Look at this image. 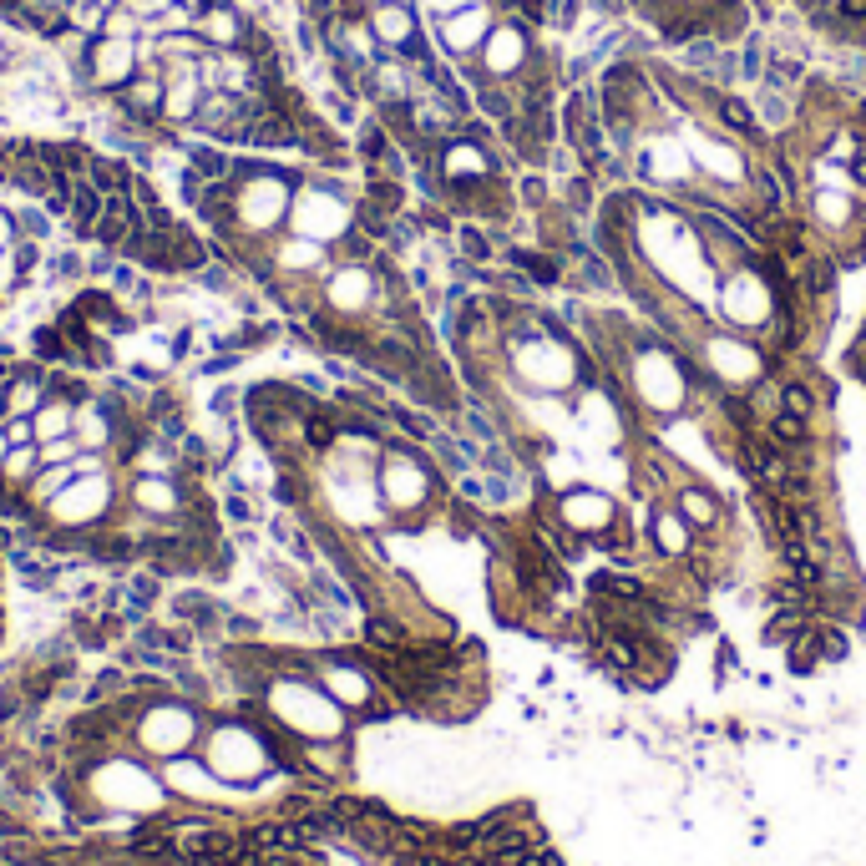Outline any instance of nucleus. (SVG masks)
<instances>
[{
    "label": "nucleus",
    "mask_w": 866,
    "mask_h": 866,
    "mask_svg": "<svg viewBox=\"0 0 866 866\" xmlns=\"http://www.w3.org/2000/svg\"><path fill=\"white\" fill-rule=\"evenodd\" d=\"M507 360H512V375L527 385V390H547V396H568V390L583 385V350L568 340V335H553L537 325V335H517L507 330Z\"/></svg>",
    "instance_id": "nucleus-1"
},
{
    "label": "nucleus",
    "mask_w": 866,
    "mask_h": 866,
    "mask_svg": "<svg viewBox=\"0 0 866 866\" xmlns=\"http://www.w3.org/2000/svg\"><path fill=\"white\" fill-rule=\"evenodd\" d=\"M142 269H152V274H188V269H203V259H208V249L193 239V233L173 218L168 228H147L142 239L127 249Z\"/></svg>",
    "instance_id": "nucleus-2"
},
{
    "label": "nucleus",
    "mask_w": 866,
    "mask_h": 866,
    "mask_svg": "<svg viewBox=\"0 0 866 866\" xmlns=\"http://www.w3.org/2000/svg\"><path fill=\"white\" fill-rule=\"evenodd\" d=\"M720 304H725V314H730V325H740V330H765L770 314H775V289L765 284V274H760L755 264H740V269L725 274Z\"/></svg>",
    "instance_id": "nucleus-3"
},
{
    "label": "nucleus",
    "mask_w": 866,
    "mask_h": 866,
    "mask_svg": "<svg viewBox=\"0 0 866 866\" xmlns=\"http://www.w3.org/2000/svg\"><path fill=\"white\" fill-rule=\"evenodd\" d=\"M704 365H710V375H720V385H735V390H750L755 380L770 375L765 350L745 335H710L704 340Z\"/></svg>",
    "instance_id": "nucleus-4"
},
{
    "label": "nucleus",
    "mask_w": 866,
    "mask_h": 866,
    "mask_svg": "<svg viewBox=\"0 0 866 866\" xmlns=\"http://www.w3.org/2000/svg\"><path fill=\"white\" fill-rule=\"evenodd\" d=\"M370 31L380 41V51L390 56H406V61H426L431 46L421 36V16L411 0H380V6H370Z\"/></svg>",
    "instance_id": "nucleus-5"
},
{
    "label": "nucleus",
    "mask_w": 866,
    "mask_h": 866,
    "mask_svg": "<svg viewBox=\"0 0 866 866\" xmlns=\"http://www.w3.org/2000/svg\"><path fill=\"white\" fill-rule=\"evenodd\" d=\"M492 26H497V11H492V0H482V6H461V11L436 16V41L461 66V61H477V51L492 36Z\"/></svg>",
    "instance_id": "nucleus-6"
},
{
    "label": "nucleus",
    "mask_w": 866,
    "mask_h": 866,
    "mask_svg": "<svg viewBox=\"0 0 866 866\" xmlns=\"http://www.w3.org/2000/svg\"><path fill=\"white\" fill-rule=\"evenodd\" d=\"M76 76L87 87H127L137 76V56L117 36H87V46L76 51Z\"/></svg>",
    "instance_id": "nucleus-7"
},
{
    "label": "nucleus",
    "mask_w": 866,
    "mask_h": 866,
    "mask_svg": "<svg viewBox=\"0 0 866 866\" xmlns=\"http://www.w3.org/2000/svg\"><path fill=\"white\" fill-rule=\"evenodd\" d=\"M431 482H436V471L421 451H390L385 466H380V492L390 507H421L431 497Z\"/></svg>",
    "instance_id": "nucleus-8"
},
{
    "label": "nucleus",
    "mask_w": 866,
    "mask_h": 866,
    "mask_svg": "<svg viewBox=\"0 0 866 866\" xmlns=\"http://www.w3.org/2000/svg\"><path fill=\"white\" fill-rule=\"evenodd\" d=\"M553 512H558V517H563V522H568L578 537H588V542H593L603 527H613V522L623 517V512H618V502H613L603 487H583V482H578V487H568V492H558V497H553Z\"/></svg>",
    "instance_id": "nucleus-9"
},
{
    "label": "nucleus",
    "mask_w": 866,
    "mask_h": 866,
    "mask_svg": "<svg viewBox=\"0 0 866 866\" xmlns=\"http://www.w3.org/2000/svg\"><path fill=\"white\" fill-rule=\"evenodd\" d=\"M147 233V213H142V203L132 198V193H112L107 203H102V218H97V233L92 239H102L107 249H117V254H127L137 239Z\"/></svg>",
    "instance_id": "nucleus-10"
},
{
    "label": "nucleus",
    "mask_w": 866,
    "mask_h": 866,
    "mask_svg": "<svg viewBox=\"0 0 866 866\" xmlns=\"http://www.w3.org/2000/svg\"><path fill=\"white\" fill-rule=\"evenodd\" d=\"M861 218H866V213H861L856 193L811 188V228H816V233H826V239H851Z\"/></svg>",
    "instance_id": "nucleus-11"
},
{
    "label": "nucleus",
    "mask_w": 866,
    "mask_h": 866,
    "mask_svg": "<svg viewBox=\"0 0 866 866\" xmlns=\"http://www.w3.org/2000/svg\"><path fill=\"white\" fill-rule=\"evenodd\" d=\"M694 527L674 512V507H654L649 512V553L659 558V563H684L689 553H694Z\"/></svg>",
    "instance_id": "nucleus-12"
},
{
    "label": "nucleus",
    "mask_w": 866,
    "mask_h": 866,
    "mask_svg": "<svg viewBox=\"0 0 866 866\" xmlns=\"http://www.w3.org/2000/svg\"><path fill=\"white\" fill-rule=\"evenodd\" d=\"M669 507H674V512H679V517L694 527V532H720V527H725V502H720L710 487L689 482V477H684V482L669 492Z\"/></svg>",
    "instance_id": "nucleus-13"
},
{
    "label": "nucleus",
    "mask_w": 866,
    "mask_h": 866,
    "mask_svg": "<svg viewBox=\"0 0 866 866\" xmlns=\"http://www.w3.org/2000/svg\"><path fill=\"white\" fill-rule=\"evenodd\" d=\"M244 16L228 6V0H208L203 11H193V31H198V41L203 46H213V51H233L239 46V36H244Z\"/></svg>",
    "instance_id": "nucleus-14"
},
{
    "label": "nucleus",
    "mask_w": 866,
    "mask_h": 866,
    "mask_svg": "<svg viewBox=\"0 0 866 866\" xmlns=\"http://www.w3.org/2000/svg\"><path fill=\"white\" fill-rule=\"evenodd\" d=\"M163 97H168L163 76H132L127 87H117V107L142 127H152L157 117H163Z\"/></svg>",
    "instance_id": "nucleus-15"
},
{
    "label": "nucleus",
    "mask_w": 866,
    "mask_h": 866,
    "mask_svg": "<svg viewBox=\"0 0 866 866\" xmlns=\"http://www.w3.org/2000/svg\"><path fill=\"white\" fill-rule=\"evenodd\" d=\"M370 294H375V274L365 264H340L335 269V279H330V304L335 309H360V304H370Z\"/></svg>",
    "instance_id": "nucleus-16"
},
{
    "label": "nucleus",
    "mask_w": 866,
    "mask_h": 866,
    "mask_svg": "<svg viewBox=\"0 0 866 866\" xmlns=\"http://www.w3.org/2000/svg\"><path fill=\"white\" fill-rule=\"evenodd\" d=\"M102 203H107V198H102L87 178H76V183H71V213H66V218H71V228H76V239H92V233H97Z\"/></svg>",
    "instance_id": "nucleus-17"
},
{
    "label": "nucleus",
    "mask_w": 866,
    "mask_h": 866,
    "mask_svg": "<svg viewBox=\"0 0 866 866\" xmlns=\"http://www.w3.org/2000/svg\"><path fill=\"white\" fill-rule=\"evenodd\" d=\"M360 203L375 208V213H385V218H401V208H406V188H401V178H390V173H365V193H360Z\"/></svg>",
    "instance_id": "nucleus-18"
},
{
    "label": "nucleus",
    "mask_w": 866,
    "mask_h": 866,
    "mask_svg": "<svg viewBox=\"0 0 866 866\" xmlns=\"http://www.w3.org/2000/svg\"><path fill=\"white\" fill-rule=\"evenodd\" d=\"M507 264L517 274H527L532 284H558L563 279V259L553 249H507Z\"/></svg>",
    "instance_id": "nucleus-19"
},
{
    "label": "nucleus",
    "mask_w": 866,
    "mask_h": 866,
    "mask_svg": "<svg viewBox=\"0 0 866 866\" xmlns=\"http://www.w3.org/2000/svg\"><path fill=\"white\" fill-rule=\"evenodd\" d=\"M87 183L102 193V198H112V193H132V183H137V173L122 163V157H92V168H87Z\"/></svg>",
    "instance_id": "nucleus-20"
},
{
    "label": "nucleus",
    "mask_w": 866,
    "mask_h": 866,
    "mask_svg": "<svg viewBox=\"0 0 866 866\" xmlns=\"http://www.w3.org/2000/svg\"><path fill=\"white\" fill-rule=\"evenodd\" d=\"M188 173L198 183H218V178L233 173V157L223 147H188Z\"/></svg>",
    "instance_id": "nucleus-21"
},
{
    "label": "nucleus",
    "mask_w": 866,
    "mask_h": 866,
    "mask_svg": "<svg viewBox=\"0 0 866 866\" xmlns=\"http://www.w3.org/2000/svg\"><path fill=\"white\" fill-rule=\"evenodd\" d=\"M806 421L801 416H785V411H775V416H765V441L770 446H780V451H801L806 446Z\"/></svg>",
    "instance_id": "nucleus-22"
},
{
    "label": "nucleus",
    "mask_w": 866,
    "mask_h": 866,
    "mask_svg": "<svg viewBox=\"0 0 866 866\" xmlns=\"http://www.w3.org/2000/svg\"><path fill=\"white\" fill-rule=\"evenodd\" d=\"M365 644L380 649V654H396V649L406 644V628H401L396 618H385V613H370V618H365Z\"/></svg>",
    "instance_id": "nucleus-23"
},
{
    "label": "nucleus",
    "mask_w": 866,
    "mask_h": 866,
    "mask_svg": "<svg viewBox=\"0 0 866 866\" xmlns=\"http://www.w3.org/2000/svg\"><path fill=\"white\" fill-rule=\"evenodd\" d=\"M87 553L92 558H102V563H127L132 553H137V542H127V537H117V532H87Z\"/></svg>",
    "instance_id": "nucleus-24"
},
{
    "label": "nucleus",
    "mask_w": 866,
    "mask_h": 866,
    "mask_svg": "<svg viewBox=\"0 0 866 866\" xmlns=\"http://www.w3.org/2000/svg\"><path fill=\"white\" fill-rule=\"evenodd\" d=\"M456 249H461L466 264H487V259H492V233L477 228V223H461V228H456Z\"/></svg>",
    "instance_id": "nucleus-25"
},
{
    "label": "nucleus",
    "mask_w": 866,
    "mask_h": 866,
    "mask_svg": "<svg viewBox=\"0 0 866 866\" xmlns=\"http://www.w3.org/2000/svg\"><path fill=\"white\" fill-rule=\"evenodd\" d=\"M780 411H785V416L811 421V416H816V390L801 385V380H780Z\"/></svg>",
    "instance_id": "nucleus-26"
},
{
    "label": "nucleus",
    "mask_w": 866,
    "mask_h": 866,
    "mask_svg": "<svg viewBox=\"0 0 866 866\" xmlns=\"http://www.w3.org/2000/svg\"><path fill=\"white\" fill-rule=\"evenodd\" d=\"M76 426H82V431H76V446H102L112 436V411L107 406H92L87 416H76Z\"/></svg>",
    "instance_id": "nucleus-27"
},
{
    "label": "nucleus",
    "mask_w": 866,
    "mask_h": 866,
    "mask_svg": "<svg viewBox=\"0 0 866 866\" xmlns=\"http://www.w3.org/2000/svg\"><path fill=\"white\" fill-rule=\"evenodd\" d=\"M71 406L66 401H51V406H41V421H36V436L41 441H61V436H71Z\"/></svg>",
    "instance_id": "nucleus-28"
},
{
    "label": "nucleus",
    "mask_w": 866,
    "mask_h": 866,
    "mask_svg": "<svg viewBox=\"0 0 866 866\" xmlns=\"http://www.w3.org/2000/svg\"><path fill=\"white\" fill-rule=\"evenodd\" d=\"M137 502H142L147 512H173V507H178V492H173V482L142 477V482H137Z\"/></svg>",
    "instance_id": "nucleus-29"
},
{
    "label": "nucleus",
    "mask_w": 866,
    "mask_h": 866,
    "mask_svg": "<svg viewBox=\"0 0 866 866\" xmlns=\"http://www.w3.org/2000/svg\"><path fill=\"white\" fill-rule=\"evenodd\" d=\"M178 613H183L188 623H198V628H213V618H218V613H213V598H203V593H183V598H178Z\"/></svg>",
    "instance_id": "nucleus-30"
},
{
    "label": "nucleus",
    "mask_w": 866,
    "mask_h": 866,
    "mask_svg": "<svg viewBox=\"0 0 866 866\" xmlns=\"http://www.w3.org/2000/svg\"><path fill=\"white\" fill-rule=\"evenodd\" d=\"M31 350H36L41 360H66V355H71V345H66V335H61V330H36Z\"/></svg>",
    "instance_id": "nucleus-31"
},
{
    "label": "nucleus",
    "mask_w": 866,
    "mask_h": 866,
    "mask_svg": "<svg viewBox=\"0 0 866 866\" xmlns=\"http://www.w3.org/2000/svg\"><path fill=\"white\" fill-rule=\"evenodd\" d=\"M284 264H289V269H309V264H320V244H314V239H294V244L284 249Z\"/></svg>",
    "instance_id": "nucleus-32"
},
{
    "label": "nucleus",
    "mask_w": 866,
    "mask_h": 866,
    "mask_svg": "<svg viewBox=\"0 0 866 866\" xmlns=\"http://www.w3.org/2000/svg\"><path fill=\"white\" fill-rule=\"evenodd\" d=\"M0 436H6V446H31L36 441V421L31 416H6V431H0Z\"/></svg>",
    "instance_id": "nucleus-33"
},
{
    "label": "nucleus",
    "mask_w": 866,
    "mask_h": 866,
    "mask_svg": "<svg viewBox=\"0 0 866 866\" xmlns=\"http://www.w3.org/2000/svg\"><path fill=\"white\" fill-rule=\"evenodd\" d=\"M517 188H522V203L542 213V203H547V178H537V173H527V178H522Z\"/></svg>",
    "instance_id": "nucleus-34"
},
{
    "label": "nucleus",
    "mask_w": 866,
    "mask_h": 866,
    "mask_svg": "<svg viewBox=\"0 0 866 866\" xmlns=\"http://www.w3.org/2000/svg\"><path fill=\"white\" fill-rule=\"evenodd\" d=\"M299 492H304V482L294 477V471H279V482H274V502L294 507V502H299Z\"/></svg>",
    "instance_id": "nucleus-35"
},
{
    "label": "nucleus",
    "mask_w": 866,
    "mask_h": 866,
    "mask_svg": "<svg viewBox=\"0 0 866 866\" xmlns=\"http://www.w3.org/2000/svg\"><path fill=\"white\" fill-rule=\"evenodd\" d=\"M46 466H66V461H76V446H71V436H61V441H46V456H41Z\"/></svg>",
    "instance_id": "nucleus-36"
},
{
    "label": "nucleus",
    "mask_w": 866,
    "mask_h": 866,
    "mask_svg": "<svg viewBox=\"0 0 866 866\" xmlns=\"http://www.w3.org/2000/svg\"><path fill=\"white\" fill-rule=\"evenodd\" d=\"M223 512H228L233 522H249V517H254V512H249V502H244V492H233V497L223 502Z\"/></svg>",
    "instance_id": "nucleus-37"
},
{
    "label": "nucleus",
    "mask_w": 866,
    "mask_h": 866,
    "mask_svg": "<svg viewBox=\"0 0 866 866\" xmlns=\"http://www.w3.org/2000/svg\"><path fill=\"white\" fill-rule=\"evenodd\" d=\"M112 689H122V674H117V669H107V674L97 679V689H92V699H102V694H112Z\"/></svg>",
    "instance_id": "nucleus-38"
},
{
    "label": "nucleus",
    "mask_w": 866,
    "mask_h": 866,
    "mask_svg": "<svg viewBox=\"0 0 866 866\" xmlns=\"http://www.w3.org/2000/svg\"><path fill=\"white\" fill-rule=\"evenodd\" d=\"M21 233H31V239H41V233H46V218H41V213H21Z\"/></svg>",
    "instance_id": "nucleus-39"
},
{
    "label": "nucleus",
    "mask_w": 866,
    "mask_h": 866,
    "mask_svg": "<svg viewBox=\"0 0 866 866\" xmlns=\"http://www.w3.org/2000/svg\"><path fill=\"white\" fill-rule=\"evenodd\" d=\"M0 836H6V841H16V836H26V826H21L16 816H6V811H0Z\"/></svg>",
    "instance_id": "nucleus-40"
},
{
    "label": "nucleus",
    "mask_w": 866,
    "mask_h": 866,
    "mask_svg": "<svg viewBox=\"0 0 866 866\" xmlns=\"http://www.w3.org/2000/svg\"><path fill=\"white\" fill-rule=\"evenodd\" d=\"M461 6H482V0H431V11L446 16V11H461Z\"/></svg>",
    "instance_id": "nucleus-41"
},
{
    "label": "nucleus",
    "mask_w": 866,
    "mask_h": 866,
    "mask_svg": "<svg viewBox=\"0 0 866 866\" xmlns=\"http://www.w3.org/2000/svg\"><path fill=\"white\" fill-rule=\"evenodd\" d=\"M36 259H41V249H36V244H21V249H16V269H31Z\"/></svg>",
    "instance_id": "nucleus-42"
},
{
    "label": "nucleus",
    "mask_w": 866,
    "mask_h": 866,
    "mask_svg": "<svg viewBox=\"0 0 866 866\" xmlns=\"http://www.w3.org/2000/svg\"><path fill=\"white\" fill-rule=\"evenodd\" d=\"M16 710H21V699L16 694H0V720H16Z\"/></svg>",
    "instance_id": "nucleus-43"
},
{
    "label": "nucleus",
    "mask_w": 866,
    "mask_h": 866,
    "mask_svg": "<svg viewBox=\"0 0 866 866\" xmlns=\"http://www.w3.org/2000/svg\"><path fill=\"white\" fill-rule=\"evenodd\" d=\"M0 553H11V527H0Z\"/></svg>",
    "instance_id": "nucleus-44"
},
{
    "label": "nucleus",
    "mask_w": 866,
    "mask_h": 866,
    "mask_svg": "<svg viewBox=\"0 0 866 866\" xmlns=\"http://www.w3.org/2000/svg\"><path fill=\"white\" fill-rule=\"evenodd\" d=\"M0 487H6V482H0Z\"/></svg>",
    "instance_id": "nucleus-45"
}]
</instances>
